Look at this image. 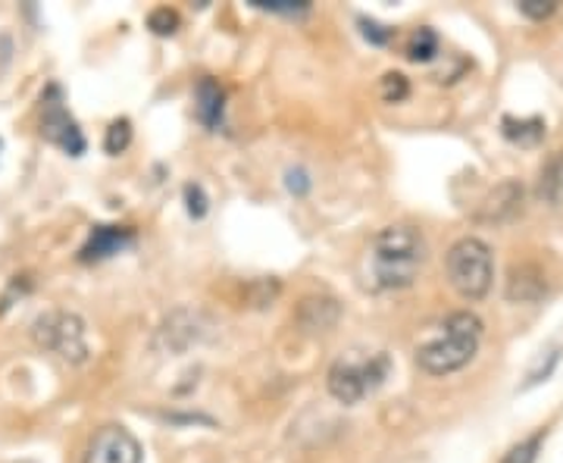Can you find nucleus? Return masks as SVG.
<instances>
[{"label": "nucleus", "mask_w": 563, "mask_h": 463, "mask_svg": "<svg viewBox=\"0 0 563 463\" xmlns=\"http://www.w3.org/2000/svg\"><path fill=\"white\" fill-rule=\"evenodd\" d=\"M426 238L413 226H385L373 235L363 258V279L373 291H401L426 266Z\"/></svg>", "instance_id": "obj_1"}, {"label": "nucleus", "mask_w": 563, "mask_h": 463, "mask_svg": "<svg viewBox=\"0 0 563 463\" xmlns=\"http://www.w3.org/2000/svg\"><path fill=\"white\" fill-rule=\"evenodd\" d=\"M483 345V320L470 310L448 313L426 341L416 345V366L429 376L458 373L476 358Z\"/></svg>", "instance_id": "obj_2"}, {"label": "nucleus", "mask_w": 563, "mask_h": 463, "mask_svg": "<svg viewBox=\"0 0 563 463\" xmlns=\"http://www.w3.org/2000/svg\"><path fill=\"white\" fill-rule=\"evenodd\" d=\"M388 376H391V358L385 351H376V354L351 351V354L338 358L329 366L326 388H329V395L338 404L354 408L363 398H370L373 391H379Z\"/></svg>", "instance_id": "obj_3"}, {"label": "nucleus", "mask_w": 563, "mask_h": 463, "mask_svg": "<svg viewBox=\"0 0 563 463\" xmlns=\"http://www.w3.org/2000/svg\"><path fill=\"white\" fill-rule=\"evenodd\" d=\"M445 270H448V283L463 301H483L495 283L491 248L476 235H466L451 245V251L445 258Z\"/></svg>", "instance_id": "obj_4"}, {"label": "nucleus", "mask_w": 563, "mask_h": 463, "mask_svg": "<svg viewBox=\"0 0 563 463\" xmlns=\"http://www.w3.org/2000/svg\"><path fill=\"white\" fill-rule=\"evenodd\" d=\"M32 335L35 341L57 354L66 363H85L88 361V335H85V320L70 310H48L32 323Z\"/></svg>", "instance_id": "obj_5"}, {"label": "nucleus", "mask_w": 563, "mask_h": 463, "mask_svg": "<svg viewBox=\"0 0 563 463\" xmlns=\"http://www.w3.org/2000/svg\"><path fill=\"white\" fill-rule=\"evenodd\" d=\"M41 138L66 151L70 157L85 154V135L78 129L76 116L66 110V101H63V88L60 85H48V91L41 95Z\"/></svg>", "instance_id": "obj_6"}, {"label": "nucleus", "mask_w": 563, "mask_h": 463, "mask_svg": "<svg viewBox=\"0 0 563 463\" xmlns=\"http://www.w3.org/2000/svg\"><path fill=\"white\" fill-rule=\"evenodd\" d=\"M141 441L123 423H107L88 438L82 463H141Z\"/></svg>", "instance_id": "obj_7"}, {"label": "nucleus", "mask_w": 563, "mask_h": 463, "mask_svg": "<svg viewBox=\"0 0 563 463\" xmlns=\"http://www.w3.org/2000/svg\"><path fill=\"white\" fill-rule=\"evenodd\" d=\"M132 245H135V232L128 226H91L88 241L78 248V260L82 263H98V260L123 254Z\"/></svg>", "instance_id": "obj_8"}, {"label": "nucleus", "mask_w": 563, "mask_h": 463, "mask_svg": "<svg viewBox=\"0 0 563 463\" xmlns=\"http://www.w3.org/2000/svg\"><path fill=\"white\" fill-rule=\"evenodd\" d=\"M545 291H548V279H545L541 266H536V263H513L511 273H508V288H504L508 301H513V304H536L545 298Z\"/></svg>", "instance_id": "obj_9"}, {"label": "nucleus", "mask_w": 563, "mask_h": 463, "mask_svg": "<svg viewBox=\"0 0 563 463\" xmlns=\"http://www.w3.org/2000/svg\"><path fill=\"white\" fill-rule=\"evenodd\" d=\"M195 113L201 126L210 132H220L226 126V91L216 78L204 76L195 88Z\"/></svg>", "instance_id": "obj_10"}, {"label": "nucleus", "mask_w": 563, "mask_h": 463, "mask_svg": "<svg viewBox=\"0 0 563 463\" xmlns=\"http://www.w3.org/2000/svg\"><path fill=\"white\" fill-rule=\"evenodd\" d=\"M295 320L308 333H329L335 323L341 320V304L335 298H329V295H310V298H304L298 304Z\"/></svg>", "instance_id": "obj_11"}, {"label": "nucleus", "mask_w": 563, "mask_h": 463, "mask_svg": "<svg viewBox=\"0 0 563 463\" xmlns=\"http://www.w3.org/2000/svg\"><path fill=\"white\" fill-rule=\"evenodd\" d=\"M501 132L504 138L513 141V145H523V148H533L545 138V120L538 116H529V120H516V116H504L501 123Z\"/></svg>", "instance_id": "obj_12"}, {"label": "nucleus", "mask_w": 563, "mask_h": 463, "mask_svg": "<svg viewBox=\"0 0 563 463\" xmlns=\"http://www.w3.org/2000/svg\"><path fill=\"white\" fill-rule=\"evenodd\" d=\"M538 198L548 204H561L563 201V154H554L538 176Z\"/></svg>", "instance_id": "obj_13"}, {"label": "nucleus", "mask_w": 563, "mask_h": 463, "mask_svg": "<svg viewBox=\"0 0 563 463\" xmlns=\"http://www.w3.org/2000/svg\"><path fill=\"white\" fill-rule=\"evenodd\" d=\"M438 35L433 28H416L413 35H410V45H408V57L413 63H433L438 57Z\"/></svg>", "instance_id": "obj_14"}, {"label": "nucleus", "mask_w": 563, "mask_h": 463, "mask_svg": "<svg viewBox=\"0 0 563 463\" xmlns=\"http://www.w3.org/2000/svg\"><path fill=\"white\" fill-rule=\"evenodd\" d=\"M132 145V123L126 116L123 120H113L110 129H107V138H103V151L113 157H120Z\"/></svg>", "instance_id": "obj_15"}, {"label": "nucleus", "mask_w": 563, "mask_h": 463, "mask_svg": "<svg viewBox=\"0 0 563 463\" xmlns=\"http://www.w3.org/2000/svg\"><path fill=\"white\" fill-rule=\"evenodd\" d=\"M257 10H263V13H276V16H288V20H295V16H308L310 7L308 0H251Z\"/></svg>", "instance_id": "obj_16"}, {"label": "nucleus", "mask_w": 563, "mask_h": 463, "mask_svg": "<svg viewBox=\"0 0 563 463\" xmlns=\"http://www.w3.org/2000/svg\"><path fill=\"white\" fill-rule=\"evenodd\" d=\"M541 441H545V433H533L529 438H520L511 451L501 458V463H536L538 451H541Z\"/></svg>", "instance_id": "obj_17"}, {"label": "nucleus", "mask_w": 563, "mask_h": 463, "mask_svg": "<svg viewBox=\"0 0 563 463\" xmlns=\"http://www.w3.org/2000/svg\"><path fill=\"white\" fill-rule=\"evenodd\" d=\"M182 198H185V210H188L191 220H204L207 210H210V201H207V191L198 182H188L185 191H182Z\"/></svg>", "instance_id": "obj_18"}, {"label": "nucleus", "mask_w": 563, "mask_h": 463, "mask_svg": "<svg viewBox=\"0 0 563 463\" xmlns=\"http://www.w3.org/2000/svg\"><path fill=\"white\" fill-rule=\"evenodd\" d=\"M179 13L170 10V7H157V10H151V16H148V28H151L154 35H176V32H179Z\"/></svg>", "instance_id": "obj_19"}, {"label": "nucleus", "mask_w": 563, "mask_h": 463, "mask_svg": "<svg viewBox=\"0 0 563 463\" xmlns=\"http://www.w3.org/2000/svg\"><path fill=\"white\" fill-rule=\"evenodd\" d=\"M410 82L401 73H385L383 76V101L385 103H401L408 101Z\"/></svg>", "instance_id": "obj_20"}, {"label": "nucleus", "mask_w": 563, "mask_h": 463, "mask_svg": "<svg viewBox=\"0 0 563 463\" xmlns=\"http://www.w3.org/2000/svg\"><path fill=\"white\" fill-rule=\"evenodd\" d=\"M558 361H561V348H551V351H548V358H538V366L533 370V373H529V376H526V383H523V391H526V388L538 386V383H545V379H548V376L554 373Z\"/></svg>", "instance_id": "obj_21"}, {"label": "nucleus", "mask_w": 563, "mask_h": 463, "mask_svg": "<svg viewBox=\"0 0 563 463\" xmlns=\"http://www.w3.org/2000/svg\"><path fill=\"white\" fill-rule=\"evenodd\" d=\"M285 188H288L295 198H308L310 188H313V179H310V173L304 166H291V170L285 173Z\"/></svg>", "instance_id": "obj_22"}, {"label": "nucleus", "mask_w": 563, "mask_h": 463, "mask_svg": "<svg viewBox=\"0 0 563 463\" xmlns=\"http://www.w3.org/2000/svg\"><path fill=\"white\" fill-rule=\"evenodd\" d=\"M520 13L541 23V20H548V16L558 13V3L554 0H520Z\"/></svg>", "instance_id": "obj_23"}, {"label": "nucleus", "mask_w": 563, "mask_h": 463, "mask_svg": "<svg viewBox=\"0 0 563 463\" xmlns=\"http://www.w3.org/2000/svg\"><path fill=\"white\" fill-rule=\"evenodd\" d=\"M360 32H363V38L370 41V45H388L391 41V35H395V28L383 26V23H376V20H360Z\"/></svg>", "instance_id": "obj_24"}]
</instances>
